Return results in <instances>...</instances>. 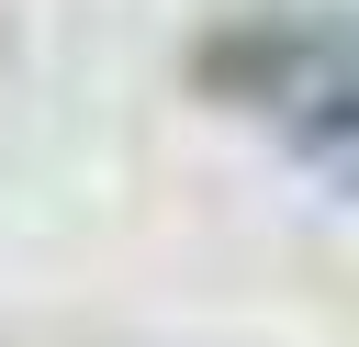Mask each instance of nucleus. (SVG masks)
<instances>
[{
  "label": "nucleus",
  "instance_id": "obj_1",
  "mask_svg": "<svg viewBox=\"0 0 359 347\" xmlns=\"http://www.w3.org/2000/svg\"><path fill=\"white\" fill-rule=\"evenodd\" d=\"M213 90H236L269 134H292L325 168H359V22L337 11H258L213 34Z\"/></svg>",
  "mask_w": 359,
  "mask_h": 347
}]
</instances>
